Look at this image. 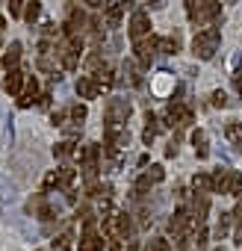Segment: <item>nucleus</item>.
<instances>
[{"mask_svg":"<svg viewBox=\"0 0 242 251\" xmlns=\"http://www.w3.org/2000/svg\"><path fill=\"white\" fill-rule=\"evenodd\" d=\"M230 195H242V177L233 172V180H230Z\"/></svg>","mask_w":242,"mask_h":251,"instance_id":"28","label":"nucleus"},{"mask_svg":"<svg viewBox=\"0 0 242 251\" xmlns=\"http://www.w3.org/2000/svg\"><path fill=\"white\" fill-rule=\"evenodd\" d=\"M21 3H24V0H9V12L18 15V12H21Z\"/></svg>","mask_w":242,"mask_h":251,"instance_id":"32","label":"nucleus"},{"mask_svg":"<svg viewBox=\"0 0 242 251\" xmlns=\"http://www.w3.org/2000/svg\"><path fill=\"white\" fill-rule=\"evenodd\" d=\"M77 95H83V98H95L97 95V86H95V80H77Z\"/></svg>","mask_w":242,"mask_h":251,"instance_id":"13","label":"nucleus"},{"mask_svg":"<svg viewBox=\"0 0 242 251\" xmlns=\"http://www.w3.org/2000/svg\"><path fill=\"white\" fill-rule=\"evenodd\" d=\"M59 59H62V65H65L68 71H74V68H77V42L65 45V48L59 50Z\"/></svg>","mask_w":242,"mask_h":251,"instance_id":"9","label":"nucleus"},{"mask_svg":"<svg viewBox=\"0 0 242 251\" xmlns=\"http://www.w3.org/2000/svg\"><path fill=\"white\" fill-rule=\"evenodd\" d=\"M166 154H169V157H174V154H177V136H174V139L169 142V148H166Z\"/></svg>","mask_w":242,"mask_h":251,"instance_id":"33","label":"nucleus"},{"mask_svg":"<svg viewBox=\"0 0 242 251\" xmlns=\"http://www.w3.org/2000/svg\"><path fill=\"white\" fill-rule=\"evenodd\" d=\"M163 53H177V39H160V45H157Z\"/></svg>","mask_w":242,"mask_h":251,"instance_id":"20","label":"nucleus"},{"mask_svg":"<svg viewBox=\"0 0 242 251\" xmlns=\"http://www.w3.org/2000/svg\"><path fill=\"white\" fill-rule=\"evenodd\" d=\"M100 248H103V239L95 236V233H86L80 239V251H100Z\"/></svg>","mask_w":242,"mask_h":251,"instance_id":"11","label":"nucleus"},{"mask_svg":"<svg viewBox=\"0 0 242 251\" xmlns=\"http://www.w3.org/2000/svg\"><path fill=\"white\" fill-rule=\"evenodd\" d=\"M53 154H56V157H71L74 148H71V142H59V145L53 148Z\"/></svg>","mask_w":242,"mask_h":251,"instance_id":"24","label":"nucleus"},{"mask_svg":"<svg viewBox=\"0 0 242 251\" xmlns=\"http://www.w3.org/2000/svg\"><path fill=\"white\" fill-rule=\"evenodd\" d=\"M21 83H24V74H21V71H9V77H6V89H9L12 95L21 92Z\"/></svg>","mask_w":242,"mask_h":251,"instance_id":"14","label":"nucleus"},{"mask_svg":"<svg viewBox=\"0 0 242 251\" xmlns=\"http://www.w3.org/2000/svg\"><path fill=\"white\" fill-rule=\"evenodd\" d=\"M0 201H3V204H15L18 201V186L6 175H0Z\"/></svg>","mask_w":242,"mask_h":251,"instance_id":"6","label":"nucleus"},{"mask_svg":"<svg viewBox=\"0 0 242 251\" xmlns=\"http://www.w3.org/2000/svg\"><path fill=\"white\" fill-rule=\"evenodd\" d=\"M33 98H36V80H30V86H27V95L21 98V106H30V103H33Z\"/></svg>","mask_w":242,"mask_h":251,"instance_id":"22","label":"nucleus"},{"mask_svg":"<svg viewBox=\"0 0 242 251\" xmlns=\"http://www.w3.org/2000/svg\"><path fill=\"white\" fill-rule=\"evenodd\" d=\"M233 86H236V92L242 95V68H239V71L233 74Z\"/></svg>","mask_w":242,"mask_h":251,"instance_id":"31","label":"nucleus"},{"mask_svg":"<svg viewBox=\"0 0 242 251\" xmlns=\"http://www.w3.org/2000/svg\"><path fill=\"white\" fill-rule=\"evenodd\" d=\"M218 42H221V33H218L216 27H210V30H204V33L195 36V42H192V53H195L198 59H213L216 50H218Z\"/></svg>","mask_w":242,"mask_h":251,"instance_id":"1","label":"nucleus"},{"mask_svg":"<svg viewBox=\"0 0 242 251\" xmlns=\"http://www.w3.org/2000/svg\"><path fill=\"white\" fill-rule=\"evenodd\" d=\"M39 12H42V6H39V3H30V6H27V12H24V18L33 24V21L39 18Z\"/></svg>","mask_w":242,"mask_h":251,"instance_id":"26","label":"nucleus"},{"mask_svg":"<svg viewBox=\"0 0 242 251\" xmlns=\"http://www.w3.org/2000/svg\"><path fill=\"white\" fill-rule=\"evenodd\" d=\"M213 106H230V98L218 89V92H213Z\"/></svg>","mask_w":242,"mask_h":251,"instance_id":"23","label":"nucleus"},{"mask_svg":"<svg viewBox=\"0 0 242 251\" xmlns=\"http://www.w3.org/2000/svg\"><path fill=\"white\" fill-rule=\"evenodd\" d=\"M127 115H130V100L112 98L106 103V124L109 127H121V121H127Z\"/></svg>","mask_w":242,"mask_h":251,"instance_id":"2","label":"nucleus"},{"mask_svg":"<svg viewBox=\"0 0 242 251\" xmlns=\"http://www.w3.org/2000/svg\"><path fill=\"white\" fill-rule=\"evenodd\" d=\"M121 9H124V6H109V12H106L109 27H118V21H121Z\"/></svg>","mask_w":242,"mask_h":251,"instance_id":"19","label":"nucleus"},{"mask_svg":"<svg viewBox=\"0 0 242 251\" xmlns=\"http://www.w3.org/2000/svg\"><path fill=\"white\" fill-rule=\"evenodd\" d=\"M230 3H236V0H230Z\"/></svg>","mask_w":242,"mask_h":251,"instance_id":"37","label":"nucleus"},{"mask_svg":"<svg viewBox=\"0 0 242 251\" xmlns=\"http://www.w3.org/2000/svg\"><path fill=\"white\" fill-rule=\"evenodd\" d=\"M148 30H151V24H148V15H145L142 9H139V12H133V18H130V39H136V42H139V39H142Z\"/></svg>","mask_w":242,"mask_h":251,"instance_id":"4","label":"nucleus"},{"mask_svg":"<svg viewBox=\"0 0 242 251\" xmlns=\"http://www.w3.org/2000/svg\"><path fill=\"white\" fill-rule=\"evenodd\" d=\"M230 222H233V213H221V219H218V225H216V236H218V239H224V236H227Z\"/></svg>","mask_w":242,"mask_h":251,"instance_id":"15","label":"nucleus"},{"mask_svg":"<svg viewBox=\"0 0 242 251\" xmlns=\"http://www.w3.org/2000/svg\"><path fill=\"white\" fill-rule=\"evenodd\" d=\"M3 24H6V21H3V18H0V30H3Z\"/></svg>","mask_w":242,"mask_h":251,"instance_id":"36","label":"nucleus"},{"mask_svg":"<svg viewBox=\"0 0 242 251\" xmlns=\"http://www.w3.org/2000/svg\"><path fill=\"white\" fill-rule=\"evenodd\" d=\"M71 118H74V121H83V118H86V106H74V109H71Z\"/></svg>","mask_w":242,"mask_h":251,"instance_id":"30","label":"nucleus"},{"mask_svg":"<svg viewBox=\"0 0 242 251\" xmlns=\"http://www.w3.org/2000/svg\"><path fill=\"white\" fill-rule=\"evenodd\" d=\"M192 145H195V154H198V157H207V154H210V148H207V133H204V130H195V133H192Z\"/></svg>","mask_w":242,"mask_h":251,"instance_id":"10","label":"nucleus"},{"mask_svg":"<svg viewBox=\"0 0 242 251\" xmlns=\"http://www.w3.org/2000/svg\"><path fill=\"white\" fill-rule=\"evenodd\" d=\"M92 80H95V86H97V92H100V89H109V86L115 83V77H112V71H106V68H103V71H95V77H92Z\"/></svg>","mask_w":242,"mask_h":251,"instance_id":"12","label":"nucleus"},{"mask_svg":"<svg viewBox=\"0 0 242 251\" xmlns=\"http://www.w3.org/2000/svg\"><path fill=\"white\" fill-rule=\"evenodd\" d=\"M145 177H148V180H151V183H160V180H163V177H166V172H163V169H160V166H151V172H148V175H145Z\"/></svg>","mask_w":242,"mask_h":251,"instance_id":"25","label":"nucleus"},{"mask_svg":"<svg viewBox=\"0 0 242 251\" xmlns=\"http://www.w3.org/2000/svg\"><path fill=\"white\" fill-rule=\"evenodd\" d=\"M195 192H213V177L210 175H195Z\"/></svg>","mask_w":242,"mask_h":251,"instance_id":"17","label":"nucleus"},{"mask_svg":"<svg viewBox=\"0 0 242 251\" xmlns=\"http://www.w3.org/2000/svg\"><path fill=\"white\" fill-rule=\"evenodd\" d=\"M151 6H163V0H151Z\"/></svg>","mask_w":242,"mask_h":251,"instance_id":"35","label":"nucleus"},{"mask_svg":"<svg viewBox=\"0 0 242 251\" xmlns=\"http://www.w3.org/2000/svg\"><path fill=\"white\" fill-rule=\"evenodd\" d=\"M230 180H233V172H227V169H216V175H213V192H230Z\"/></svg>","mask_w":242,"mask_h":251,"instance_id":"7","label":"nucleus"},{"mask_svg":"<svg viewBox=\"0 0 242 251\" xmlns=\"http://www.w3.org/2000/svg\"><path fill=\"white\" fill-rule=\"evenodd\" d=\"M148 251H171V245H169L166 239H151V245H148Z\"/></svg>","mask_w":242,"mask_h":251,"instance_id":"27","label":"nucleus"},{"mask_svg":"<svg viewBox=\"0 0 242 251\" xmlns=\"http://www.w3.org/2000/svg\"><path fill=\"white\" fill-rule=\"evenodd\" d=\"M236 219H239V225H242V195H239V204H236V213H233Z\"/></svg>","mask_w":242,"mask_h":251,"instance_id":"34","label":"nucleus"},{"mask_svg":"<svg viewBox=\"0 0 242 251\" xmlns=\"http://www.w3.org/2000/svg\"><path fill=\"white\" fill-rule=\"evenodd\" d=\"M95 157H97V145H89V148L83 151V160H86V163H92Z\"/></svg>","mask_w":242,"mask_h":251,"instance_id":"29","label":"nucleus"},{"mask_svg":"<svg viewBox=\"0 0 242 251\" xmlns=\"http://www.w3.org/2000/svg\"><path fill=\"white\" fill-rule=\"evenodd\" d=\"M3 219H6L12 227H18V230H21L27 239H36V236H39V227H36V225H30V222L24 219V213H6Z\"/></svg>","mask_w":242,"mask_h":251,"instance_id":"3","label":"nucleus"},{"mask_svg":"<svg viewBox=\"0 0 242 251\" xmlns=\"http://www.w3.org/2000/svg\"><path fill=\"white\" fill-rule=\"evenodd\" d=\"M207 210H210V198H207V192H195V204H192V219H195V225H204V219H207Z\"/></svg>","mask_w":242,"mask_h":251,"instance_id":"5","label":"nucleus"},{"mask_svg":"<svg viewBox=\"0 0 242 251\" xmlns=\"http://www.w3.org/2000/svg\"><path fill=\"white\" fill-rule=\"evenodd\" d=\"M186 222H189V210H177V213L171 216V222H169V225H171V230H183V225H186Z\"/></svg>","mask_w":242,"mask_h":251,"instance_id":"18","label":"nucleus"},{"mask_svg":"<svg viewBox=\"0 0 242 251\" xmlns=\"http://www.w3.org/2000/svg\"><path fill=\"white\" fill-rule=\"evenodd\" d=\"M157 45H160V39H145V42H139V45H136V50H139V62H142V65H148V62L154 59Z\"/></svg>","mask_w":242,"mask_h":251,"instance_id":"8","label":"nucleus"},{"mask_svg":"<svg viewBox=\"0 0 242 251\" xmlns=\"http://www.w3.org/2000/svg\"><path fill=\"white\" fill-rule=\"evenodd\" d=\"M83 24H86V15H83V12H71V21H68V33H71V36H77V33L83 30Z\"/></svg>","mask_w":242,"mask_h":251,"instance_id":"16","label":"nucleus"},{"mask_svg":"<svg viewBox=\"0 0 242 251\" xmlns=\"http://www.w3.org/2000/svg\"><path fill=\"white\" fill-rule=\"evenodd\" d=\"M18 56H21V45H12V48L6 50L3 62H6V65H15V62H18Z\"/></svg>","mask_w":242,"mask_h":251,"instance_id":"21","label":"nucleus"}]
</instances>
